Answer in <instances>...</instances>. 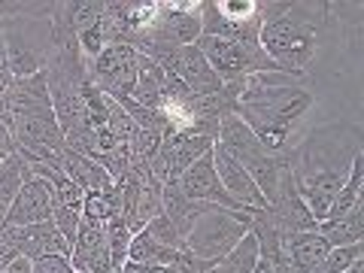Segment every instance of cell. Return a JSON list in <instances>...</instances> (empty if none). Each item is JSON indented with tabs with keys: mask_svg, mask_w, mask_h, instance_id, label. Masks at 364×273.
Masks as SVG:
<instances>
[{
	"mask_svg": "<svg viewBox=\"0 0 364 273\" xmlns=\"http://www.w3.org/2000/svg\"><path fill=\"white\" fill-rule=\"evenodd\" d=\"M70 264H73V273H109V270H116L112 267L104 222H95V219H85L82 215V225H79L76 240H73Z\"/></svg>",
	"mask_w": 364,
	"mask_h": 273,
	"instance_id": "14",
	"label": "cell"
},
{
	"mask_svg": "<svg viewBox=\"0 0 364 273\" xmlns=\"http://www.w3.org/2000/svg\"><path fill=\"white\" fill-rule=\"evenodd\" d=\"M318 234L328 240V246H352V243H364V200L355 203L346 215H340L334 222H318L316 228Z\"/></svg>",
	"mask_w": 364,
	"mask_h": 273,
	"instance_id": "21",
	"label": "cell"
},
{
	"mask_svg": "<svg viewBox=\"0 0 364 273\" xmlns=\"http://www.w3.org/2000/svg\"><path fill=\"white\" fill-rule=\"evenodd\" d=\"M0 152H6V155H13V152H16V140H13V131H9L4 122H0Z\"/></svg>",
	"mask_w": 364,
	"mask_h": 273,
	"instance_id": "32",
	"label": "cell"
},
{
	"mask_svg": "<svg viewBox=\"0 0 364 273\" xmlns=\"http://www.w3.org/2000/svg\"><path fill=\"white\" fill-rule=\"evenodd\" d=\"M328 4H261L258 46L282 70L304 76L318 52Z\"/></svg>",
	"mask_w": 364,
	"mask_h": 273,
	"instance_id": "3",
	"label": "cell"
},
{
	"mask_svg": "<svg viewBox=\"0 0 364 273\" xmlns=\"http://www.w3.org/2000/svg\"><path fill=\"white\" fill-rule=\"evenodd\" d=\"M85 70H88V82L100 95H107L112 100L131 97V91L136 85V70H140V52L128 43H112L97 58L85 61Z\"/></svg>",
	"mask_w": 364,
	"mask_h": 273,
	"instance_id": "9",
	"label": "cell"
},
{
	"mask_svg": "<svg viewBox=\"0 0 364 273\" xmlns=\"http://www.w3.org/2000/svg\"><path fill=\"white\" fill-rule=\"evenodd\" d=\"M222 149L234 158L237 164H240L249 176L255 179V186L261 188V195L264 200L270 203L277 198L279 191V179L282 173L289 170V161H286V152H270L264 143L258 140V136L246 128V124L234 116V112H228L222 116V124H219V140Z\"/></svg>",
	"mask_w": 364,
	"mask_h": 273,
	"instance_id": "4",
	"label": "cell"
},
{
	"mask_svg": "<svg viewBox=\"0 0 364 273\" xmlns=\"http://www.w3.org/2000/svg\"><path fill=\"white\" fill-rule=\"evenodd\" d=\"M164 88H167L164 70H161V67H158L152 58L140 55V70H136V85H134V91H131V97H134L140 107L161 109V107H164Z\"/></svg>",
	"mask_w": 364,
	"mask_h": 273,
	"instance_id": "20",
	"label": "cell"
},
{
	"mask_svg": "<svg viewBox=\"0 0 364 273\" xmlns=\"http://www.w3.org/2000/svg\"><path fill=\"white\" fill-rule=\"evenodd\" d=\"M249 231H252L249 210H225V207H215V203H207L203 213L195 219V225H191V231L186 234V240H182V249H188L200 261L215 264Z\"/></svg>",
	"mask_w": 364,
	"mask_h": 273,
	"instance_id": "5",
	"label": "cell"
},
{
	"mask_svg": "<svg viewBox=\"0 0 364 273\" xmlns=\"http://www.w3.org/2000/svg\"><path fill=\"white\" fill-rule=\"evenodd\" d=\"M328 240L318 231H301V234H289L282 240V255H286L289 267L294 273H313L316 264L328 255Z\"/></svg>",
	"mask_w": 364,
	"mask_h": 273,
	"instance_id": "18",
	"label": "cell"
},
{
	"mask_svg": "<svg viewBox=\"0 0 364 273\" xmlns=\"http://www.w3.org/2000/svg\"><path fill=\"white\" fill-rule=\"evenodd\" d=\"M213 146H215V140H210V136H198V134L170 128L161 140V149L149 158V170L155 173L158 182L167 186V182H176L200 155H207Z\"/></svg>",
	"mask_w": 364,
	"mask_h": 273,
	"instance_id": "11",
	"label": "cell"
},
{
	"mask_svg": "<svg viewBox=\"0 0 364 273\" xmlns=\"http://www.w3.org/2000/svg\"><path fill=\"white\" fill-rule=\"evenodd\" d=\"M55 213V195L52 186L40 176H31L21 191L16 195V200L9 203L4 228H21V225H40V222H52Z\"/></svg>",
	"mask_w": 364,
	"mask_h": 273,
	"instance_id": "16",
	"label": "cell"
},
{
	"mask_svg": "<svg viewBox=\"0 0 364 273\" xmlns=\"http://www.w3.org/2000/svg\"><path fill=\"white\" fill-rule=\"evenodd\" d=\"M82 215L85 219H95V222H109L112 215H122V198H119L116 186L107 191H85Z\"/></svg>",
	"mask_w": 364,
	"mask_h": 273,
	"instance_id": "27",
	"label": "cell"
},
{
	"mask_svg": "<svg viewBox=\"0 0 364 273\" xmlns=\"http://www.w3.org/2000/svg\"><path fill=\"white\" fill-rule=\"evenodd\" d=\"M4 158H6V152H0V161H4Z\"/></svg>",
	"mask_w": 364,
	"mask_h": 273,
	"instance_id": "37",
	"label": "cell"
},
{
	"mask_svg": "<svg viewBox=\"0 0 364 273\" xmlns=\"http://www.w3.org/2000/svg\"><path fill=\"white\" fill-rule=\"evenodd\" d=\"M343 273H364V255L361 258H355V261H352V264L343 270Z\"/></svg>",
	"mask_w": 364,
	"mask_h": 273,
	"instance_id": "35",
	"label": "cell"
},
{
	"mask_svg": "<svg viewBox=\"0 0 364 273\" xmlns=\"http://www.w3.org/2000/svg\"><path fill=\"white\" fill-rule=\"evenodd\" d=\"M261 4L255 0H200V37L258 43Z\"/></svg>",
	"mask_w": 364,
	"mask_h": 273,
	"instance_id": "8",
	"label": "cell"
},
{
	"mask_svg": "<svg viewBox=\"0 0 364 273\" xmlns=\"http://www.w3.org/2000/svg\"><path fill=\"white\" fill-rule=\"evenodd\" d=\"M179 252H182V249L158 243L155 237L143 228V231L134 234L131 249H128V261H136V264H161V267H173V270H176Z\"/></svg>",
	"mask_w": 364,
	"mask_h": 273,
	"instance_id": "22",
	"label": "cell"
},
{
	"mask_svg": "<svg viewBox=\"0 0 364 273\" xmlns=\"http://www.w3.org/2000/svg\"><path fill=\"white\" fill-rule=\"evenodd\" d=\"M361 182H364V155L358 158L355 164H352L346 182L340 186V191H337L334 200H331V207H328L325 222L340 219V215H346L352 207H355V203H361V200H364V198H361Z\"/></svg>",
	"mask_w": 364,
	"mask_h": 273,
	"instance_id": "23",
	"label": "cell"
},
{
	"mask_svg": "<svg viewBox=\"0 0 364 273\" xmlns=\"http://www.w3.org/2000/svg\"><path fill=\"white\" fill-rule=\"evenodd\" d=\"M213 164H215V173H219L225 191L237 203H240L243 210H261V207H267V200H264V195H261V188L255 186V179L249 176L246 170L237 164L219 143L213 146Z\"/></svg>",
	"mask_w": 364,
	"mask_h": 273,
	"instance_id": "17",
	"label": "cell"
},
{
	"mask_svg": "<svg viewBox=\"0 0 364 273\" xmlns=\"http://www.w3.org/2000/svg\"><path fill=\"white\" fill-rule=\"evenodd\" d=\"M61 16L79 37L82 31H88L91 25L100 21V16H104V0H67V4H61Z\"/></svg>",
	"mask_w": 364,
	"mask_h": 273,
	"instance_id": "26",
	"label": "cell"
},
{
	"mask_svg": "<svg viewBox=\"0 0 364 273\" xmlns=\"http://www.w3.org/2000/svg\"><path fill=\"white\" fill-rule=\"evenodd\" d=\"M4 273H33V261H31V258H25V255H16V258L6 264V270H4Z\"/></svg>",
	"mask_w": 364,
	"mask_h": 273,
	"instance_id": "31",
	"label": "cell"
},
{
	"mask_svg": "<svg viewBox=\"0 0 364 273\" xmlns=\"http://www.w3.org/2000/svg\"><path fill=\"white\" fill-rule=\"evenodd\" d=\"M155 64L161 67L170 82L179 85L191 97H213V95H222L225 91V82L215 76V70L210 67V61L203 58V52L198 46L173 49V52L161 55Z\"/></svg>",
	"mask_w": 364,
	"mask_h": 273,
	"instance_id": "10",
	"label": "cell"
},
{
	"mask_svg": "<svg viewBox=\"0 0 364 273\" xmlns=\"http://www.w3.org/2000/svg\"><path fill=\"white\" fill-rule=\"evenodd\" d=\"M361 155L364 128L355 122L322 124V128H313L298 146H289V170L298 186V195L316 215V222H325L334 195Z\"/></svg>",
	"mask_w": 364,
	"mask_h": 273,
	"instance_id": "1",
	"label": "cell"
},
{
	"mask_svg": "<svg viewBox=\"0 0 364 273\" xmlns=\"http://www.w3.org/2000/svg\"><path fill=\"white\" fill-rule=\"evenodd\" d=\"M33 273H73V264L67 255H46L33 261Z\"/></svg>",
	"mask_w": 364,
	"mask_h": 273,
	"instance_id": "30",
	"label": "cell"
},
{
	"mask_svg": "<svg viewBox=\"0 0 364 273\" xmlns=\"http://www.w3.org/2000/svg\"><path fill=\"white\" fill-rule=\"evenodd\" d=\"M364 255V243H352V246H334L328 249V255L318 261L313 273H343L352 261Z\"/></svg>",
	"mask_w": 364,
	"mask_h": 273,
	"instance_id": "29",
	"label": "cell"
},
{
	"mask_svg": "<svg viewBox=\"0 0 364 273\" xmlns=\"http://www.w3.org/2000/svg\"><path fill=\"white\" fill-rule=\"evenodd\" d=\"M200 37V4H167L161 0L158 16L149 31H143L134 40V49L146 58L158 61L161 55L182 49V46H195Z\"/></svg>",
	"mask_w": 364,
	"mask_h": 273,
	"instance_id": "6",
	"label": "cell"
},
{
	"mask_svg": "<svg viewBox=\"0 0 364 273\" xmlns=\"http://www.w3.org/2000/svg\"><path fill=\"white\" fill-rule=\"evenodd\" d=\"M252 273H273V264H270V261H264V258H258V264L252 267Z\"/></svg>",
	"mask_w": 364,
	"mask_h": 273,
	"instance_id": "34",
	"label": "cell"
},
{
	"mask_svg": "<svg viewBox=\"0 0 364 273\" xmlns=\"http://www.w3.org/2000/svg\"><path fill=\"white\" fill-rule=\"evenodd\" d=\"M6 210H9V207H6V203H0V228H4V219H6Z\"/></svg>",
	"mask_w": 364,
	"mask_h": 273,
	"instance_id": "36",
	"label": "cell"
},
{
	"mask_svg": "<svg viewBox=\"0 0 364 273\" xmlns=\"http://www.w3.org/2000/svg\"><path fill=\"white\" fill-rule=\"evenodd\" d=\"M31 176H33L31 164L18 152L6 155L4 161H0V203H6V207H9V203L16 200V195L21 191V186H25Z\"/></svg>",
	"mask_w": 364,
	"mask_h": 273,
	"instance_id": "25",
	"label": "cell"
},
{
	"mask_svg": "<svg viewBox=\"0 0 364 273\" xmlns=\"http://www.w3.org/2000/svg\"><path fill=\"white\" fill-rule=\"evenodd\" d=\"M107 228V243H109V255H112V267H122L128 261V249L134 240V231L128 228V222L122 215H112L109 222H104Z\"/></svg>",
	"mask_w": 364,
	"mask_h": 273,
	"instance_id": "28",
	"label": "cell"
},
{
	"mask_svg": "<svg viewBox=\"0 0 364 273\" xmlns=\"http://www.w3.org/2000/svg\"><path fill=\"white\" fill-rule=\"evenodd\" d=\"M179 188L182 195L191 198V200H203V203H215V207H225V210H243L231 195L225 191L219 173H215V164H213V149L207 155H200L195 164H191L186 173L179 179Z\"/></svg>",
	"mask_w": 364,
	"mask_h": 273,
	"instance_id": "15",
	"label": "cell"
},
{
	"mask_svg": "<svg viewBox=\"0 0 364 273\" xmlns=\"http://www.w3.org/2000/svg\"><path fill=\"white\" fill-rule=\"evenodd\" d=\"M258 240L249 231L240 243H237L231 252H225L215 264L210 267V273H252V267L258 264Z\"/></svg>",
	"mask_w": 364,
	"mask_h": 273,
	"instance_id": "24",
	"label": "cell"
},
{
	"mask_svg": "<svg viewBox=\"0 0 364 273\" xmlns=\"http://www.w3.org/2000/svg\"><path fill=\"white\" fill-rule=\"evenodd\" d=\"M264 210H267V215H270V222L279 228L282 237L301 234V231H316V228H318L316 215L310 213V207H306L304 198L298 195V186H294L291 170H286V173H282L277 198H273Z\"/></svg>",
	"mask_w": 364,
	"mask_h": 273,
	"instance_id": "12",
	"label": "cell"
},
{
	"mask_svg": "<svg viewBox=\"0 0 364 273\" xmlns=\"http://www.w3.org/2000/svg\"><path fill=\"white\" fill-rule=\"evenodd\" d=\"M18 252H16V249L13 246H9L6 240H4V237H0V273H4L6 270V264H9V261H13Z\"/></svg>",
	"mask_w": 364,
	"mask_h": 273,
	"instance_id": "33",
	"label": "cell"
},
{
	"mask_svg": "<svg viewBox=\"0 0 364 273\" xmlns=\"http://www.w3.org/2000/svg\"><path fill=\"white\" fill-rule=\"evenodd\" d=\"M195 46L203 52V58L210 61L215 76H219L225 85H243L249 76H258V73H286L258 43H231V40H215V37H198Z\"/></svg>",
	"mask_w": 364,
	"mask_h": 273,
	"instance_id": "7",
	"label": "cell"
},
{
	"mask_svg": "<svg viewBox=\"0 0 364 273\" xmlns=\"http://www.w3.org/2000/svg\"><path fill=\"white\" fill-rule=\"evenodd\" d=\"M0 237L16 249L18 255L31 261L46 258V255H67L70 258V243L61 237L55 222H40V225H21V228H0Z\"/></svg>",
	"mask_w": 364,
	"mask_h": 273,
	"instance_id": "13",
	"label": "cell"
},
{
	"mask_svg": "<svg viewBox=\"0 0 364 273\" xmlns=\"http://www.w3.org/2000/svg\"><path fill=\"white\" fill-rule=\"evenodd\" d=\"M61 170H64V173L70 176L82 191H107V188H112V176L107 173V170L100 167L95 158L79 155V152H73V149L64 152Z\"/></svg>",
	"mask_w": 364,
	"mask_h": 273,
	"instance_id": "19",
	"label": "cell"
},
{
	"mask_svg": "<svg viewBox=\"0 0 364 273\" xmlns=\"http://www.w3.org/2000/svg\"><path fill=\"white\" fill-rule=\"evenodd\" d=\"M291 73H258L249 76L234 104V116L252 131L270 152H286L291 131L313 107L310 88H304Z\"/></svg>",
	"mask_w": 364,
	"mask_h": 273,
	"instance_id": "2",
	"label": "cell"
}]
</instances>
